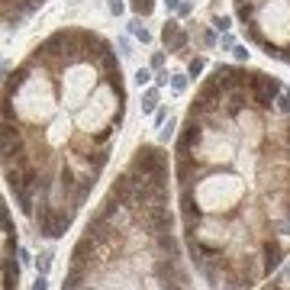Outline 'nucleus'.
Returning a JSON list of instances; mask_svg holds the SVG:
<instances>
[{"label":"nucleus","mask_w":290,"mask_h":290,"mask_svg":"<svg viewBox=\"0 0 290 290\" xmlns=\"http://www.w3.org/2000/svg\"><path fill=\"white\" fill-rule=\"evenodd\" d=\"M113 226H110V219L107 216H100V213H97V216L91 219V223H87V239H94V242H107V239H113Z\"/></svg>","instance_id":"nucleus-9"},{"label":"nucleus","mask_w":290,"mask_h":290,"mask_svg":"<svg viewBox=\"0 0 290 290\" xmlns=\"http://www.w3.org/2000/svg\"><path fill=\"white\" fill-rule=\"evenodd\" d=\"M232 55H236L239 61H248V48L245 45H232Z\"/></svg>","instance_id":"nucleus-31"},{"label":"nucleus","mask_w":290,"mask_h":290,"mask_svg":"<svg viewBox=\"0 0 290 290\" xmlns=\"http://www.w3.org/2000/svg\"><path fill=\"white\" fill-rule=\"evenodd\" d=\"M281 61H287V65H290V48H281Z\"/></svg>","instance_id":"nucleus-43"},{"label":"nucleus","mask_w":290,"mask_h":290,"mask_svg":"<svg viewBox=\"0 0 290 290\" xmlns=\"http://www.w3.org/2000/svg\"><path fill=\"white\" fill-rule=\"evenodd\" d=\"M81 290H94V287H81Z\"/></svg>","instance_id":"nucleus-46"},{"label":"nucleus","mask_w":290,"mask_h":290,"mask_svg":"<svg viewBox=\"0 0 290 290\" xmlns=\"http://www.w3.org/2000/svg\"><path fill=\"white\" fill-rule=\"evenodd\" d=\"M52 258H55L52 252H45V255H39V258H36V265H39V274H45V271H48V265H52Z\"/></svg>","instance_id":"nucleus-25"},{"label":"nucleus","mask_w":290,"mask_h":290,"mask_svg":"<svg viewBox=\"0 0 290 290\" xmlns=\"http://www.w3.org/2000/svg\"><path fill=\"white\" fill-rule=\"evenodd\" d=\"M278 110H281V113H290V94H284V97H281Z\"/></svg>","instance_id":"nucleus-33"},{"label":"nucleus","mask_w":290,"mask_h":290,"mask_svg":"<svg viewBox=\"0 0 290 290\" xmlns=\"http://www.w3.org/2000/svg\"><path fill=\"white\" fill-rule=\"evenodd\" d=\"M87 255H94V239H81L78 245H74V265H84L87 261Z\"/></svg>","instance_id":"nucleus-16"},{"label":"nucleus","mask_w":290,"mask_h":290,"mask_svg":"<svg viewBox=\"0 0 290 290\" xmlns=\"http://www.w3.org/2000/svg\"><path fill=\"white\" fill-rule=\"evenodd\" d=\"M284 281H287V284H290V268H287V274H284Z\"/></svg>","instance_id":"nucleus-44"},{"label":"nucleus","mask_w":290,"mask_h":290,"mask_svg":"<svg viewBox=\"0 0 290 290\" xmlns=\"http://www.w3.org/2000/svg\"><path fill=\"white\" fill-rule=\"evenodd\" d=\"M148 81H151V71H148V68H139V71H136V84H148Z\"/></svg>","instance_id":"nucleus-29"},{"label":"nucleus","mask_w":290,"mask_h":290,"mask_svg":"<svg viewBox=\"0 0 290 290\" xmlns=\"http://www.w3.org/2000/svg\"><path fill=\"white\" fill-rule=\"evenodd\" d=\"M213 81H216L223 91H229V87H239L242 84V71H236V68H229V65H216Z\"/></svg>","instance_id":"nucleus-10"},{"label":"nucleus","mask_w":290,"mask_h":290,"mask_svg":"<svg viewBox=\"0 0 290 290\" xmlns=\"http://www.w3.org/2000/svg\"><path fill=\"white\" fill-rule=\"evenodd\" d=\"M164 65V55L161 52H155V55H151V68H155V71H158V68H161Z\"/></svg>","instance_id":"nucleus-34"},{"label":"nucleus","mask_w":290,"mask_h":290,"mask_svg":"<svg viewBox=\"0 0 290 290\" xmlns=\"http://www.w3.org/2000/svg\"><path fill=\"white\" fill-rule=\"evenodd\" d=\"M142 223L148 226L151 232H171V226H174V213H171L168 206H161V203H151L148 213L142 216Z\"/></svg>","instance_id":"nucleus-2"},{"label":"nucleus","mask_w":290,"mask_h":290,"mask_svg":"<svg viewBox=\"0 0 290 290\" xmlns=\"http://www.w3.org/2000/svg\"><path fill=\"white\" fill-rule=\"evenodd\" d=\"M252 10H255V6L248 3V0H239V19H248V16H252Z\"/></svg>","instance_id":"nucleus-28"},{"label":"nucleus","mask_w":290,"mask_h":290,"mask_svg":"<svg viewBox=\"0 0 290 290\" xmlns=\"http://www.w3.org/2000/svg\"><path fill=\"white\" fill-rule=\"evenodd\" d=\"M219 97H223V87H219L216 81H206V84H203V91H200V94H197V100H193V110H190V116L210 113V110L219 103Z\"/></svg>","instance_id":"nucleus-3"},{"label":"nucleus","mask_w":290,"mask_h":290,"mask_svg":"<svg viewBox=\"0 0 290 290\" xmlns=\"http://www.w3.org/2000/svg\"><path fill=\"white\" fill-rule=\"evenodd\" d=\"M3 3H16V0H3Z\"/></svg>","instance_id":"nucleus-45"},{"label":"nucleus","mask_w":290,"mask_h":290,"mask_svg":"<svg viewBox=\"0 0 290 290\" xmlns=\"http://www.w3.org/2000/svg\"><path fill=\"white\" fill-rule=\"evenodd\" d=\"M158 248L164 255H171V258H181V245H177V239L171 232H158Z\"/></svg>","instance_id":"nucleus-14"},{"label":"nucleus","mask_w":290,"mask_h":290,"mask_svg":"<svg viewBox=\"0 0 290 290\" xmlns=\"http://www.w3.org/2000/svg\"><path fill=\"white\" fill-rule=\"evenodd\" d=\"M68 226H71V213L55 210V239H58V236H65V232H68Z\"/></svg>","instance_id":"nucleus-17"},{"label":"nucleus","mask_w":290,"mask_h":290,"mask_svg":"<svg viewBox=\"0 0 290 290\" xmlns=\"http://www.w3.org/2000/svg\"><path fill=\"white\" fill-rule=\"evenodd\" d=\"M39 3H42V0H23V3H19V10H23V13H29V10H36Z\"/></svg>","instance_id":"nucleus-32"},{"label":"nucleus","mask_w":290,"mask_h":290,"mask_svg":"<svg viewBox=\"0 0 290 290\" xmlns=\"http://www.w3.org/2000/svg\"><path fill=\"white\" fill-rule=\"evenodd\" d=\"M274 97H278V94H271V91H265V87H258V91H255V107H258V110H271Z\"/></svg>","instance_id":"nucleus-19"},{"label":"nucleus","mask_w":290,"mask_h":290,"mask_svg":"<svg viewBox=\"0 0 290 290\" xmlns=\"http://www.w3.org/2000/svg\"><path fill=\"white\" fill-rule=\"evenodd\" d=\"M133 10L139 13V16H148V13L155 10V0H133Z\"/></svg>","instance_id":"nucleus-23"},{"label":"nucleus","mask_w":290,"mask_h":290,"mask_svg":"<svg viewBox=\"0 0 290 290\" xmlns=\"http://www.w3.org/2000/svg\"><path fill=\"white\" fill-rule=\"evenodd\" d=\"M84 265H74L71 271H68V278H65V284H61V290H81V281H84Z\"/></svg>","instance_id":"nucleus-15"},{"label":"nucleus","mask_w":290,"mask_h":290,"mask_svg":"<svg viewBox=\"0 0 290 290\" xmlns=\"http://www.w3.org/2000/svg\"><path fill=\"white\" fill-rule=\"evenodd\" d=\"M213 26H216L219 32H226V29L232 26V19H229V16H216V19H213Z\"/></svg>","instance_id":"nucleus-30"},{"label":"nucleus","mask_w":290,"mask_h":290,"mask_svg":"<svg viewBox=\"0 0 290 290\" xmlns=\"http://www.w3.org/2000/svg\"><path fill=\"white\" fill-rule=\"evenodd\" d=\"M48 287V281H45V274H39L36 278V284H32V290H45Z\"/></svg>","instance_id":"nucleus-37"},{"label":"nucleus","mask_w":290,"mask_h":290,"mask_svg":"<svg viewBox=\"0 0 290 290\" xmlns=\"http://www.w3.org/2000/svg\"><path fill=\"white\" fill-rule=\"evenodd\" d=\"M155 103H158V91H145L142 110H145V113H151V110H155Z\"/></svg>","instance_id":"nucleus-24"},{"label":"nucleus","mask_w":290,"mask_h":290,"mask_svg":"<svg viewBox=\"0 0 290 290\" xmlns=\"http://www.w3.org/2000/svg\"><path fill=\"white\" fill-rule=\"evenodd\" d=\"M129 32H133L136 39H142V42H151V36H148V29H145V26L139 23V19H133V23H129Z\"/></svg>","instance_id":"nucleus-22"},{"label":"nucleus","mask_w":290,"mask_h":290,"mask_svg":"<svg viewBox=\"0 0 290 290\" xmlns=\"http://www.w3.org/2000/svg\"><path fill=\"white\" fill-rule=\"evenodd\" d=\"M84 52H87V58H103L110 52V45L100 36H94V32H84Z\"/></svg>","instance_id":"nucleus-12"},{"label":"nucleus","mask_w":290,"mask_h":290,"mask_svg":"<svg viewBox=\"0 0 290 290\" xmlns=\"http://www.w3.org/2000/svg\"><path fill=\"white\" fill-rule=\"evenodd\" d=\"M155 84H158V87H164V84H168V71H161V74H158V78H155Z\"/></svg>","instance_id":"nucleus-39"},{"label":"nucleus","mask_w":290,"mask_h":290,"mask_svg":"<svg viewBox=\"0 0 290 290\" xmlns=\"http://www.w3.org/2000/svg\"><path fill=\"white\" fill-rule=\"evenodd\" d=\"M164 3H168V10H177V6H181L184 0H164Z\"/></svg>","instance_id":"nucleus-42"},{"label":"nucleus","mask_w":290,"mask_h":290,"mask_svg":"<svg viewBox=\"0 0 290 290\" xmlns=\"http://www.w3.org/2000/svg\"><path fill=\"white\" fill-rule=\"evenodd\" d=\"M161 39H164V45H168V52H181V48L187 45V32H184L174 19H168V23H164Z\"/></svg>","instance_id":"nucleus-8"},{"label":"nucleus","mask_w":290,"mask_h":290,"mask_svg":"<svg viewBox=\"0 0 290 290\" xmlns=\"http://www.w3.org/2000/svg\"><path fill=\"white\" fill-rule=\"evenodd\" d=\"M151 271H155V278L161 281V284H184V271L177 268V258H168V261L158 258Z\"/></svg>","instance_id":"nucleus-5"},{"label":"nucleus","mask_w":290,"mask_h":290,"mask_svg":"<svg viewBox=\"0 0 290 290\" xmlns=\"http://www.w3.org/2000/svg\"><path fill=\"white\" fill-rule=\"evenodd\" d=\"M200 136H203V126H200V120H197V116H190V120L184 123L181 139H177V151H181V158H184V155H187V151L193 148V145L200 142Z\"/></svg>","instance_id":"nucleus-6"},{"label":"nucleus","mask_w":290,"mask_h":290,"mask_svg":"<svg viewBox=\"0 0 290 290\" xmlns=\"http://www.w3.org/2000/svg\"><path fill=\"white\" fill-rule=\"evenodd\" d=\"M203 45H216V32H213V29L203 32Z\"/></svg>","instance_id":"nucleus-35"},{"label":"nucleus","mask_w":290,"mask_h":290,"mask_svg":"<svg viewBox=\"0 0 290 290\" xmlns=\"http://www.w3.org/2000/svg\"><path fill=\"white\" fill-rule=\"evenodd\" d=\"M171 87H174V91L181 94L184 87H187V74H171Z\"/></svg>","instance_id":"nucleus-26"},{"label":"nucleus","mask_w":290,"mask_h":290,"mask_svg":"<svg viewBox=\"0 0 290 290\" xmlns=\"http://www.w3.org/2000/svg\"><path fill=\"white\" fill-rule=\"evenodd\" d=\"M171 133H174V123L168 120V129H161V142H168V139H171Z\"/></svg>","instance_id":"nucleus-38"},{"label":"nucleus","mask_w":290,"mask_h":290,"mask_svg":"<svg viewBox=\"0 0 290 290\" xmlns=\"http://www.w3.org/2000/svg\"><path fill=\"white\" fill-rule=\"evenodd\" d=\"M133 174H139L145 184L155 181V177H168V161H164V151L158 145H142L133 158Z\"/></svg>","instance_id":"nucleus-1"},{"label":"nucleus","mask_w":290,"mask_h":290,"mask_svg":"<svg viewBox=\"0 0 290 290\" xmlns=\"http://www.w3.org/2000/svg\"><path fill=\"white\" fill-rule=\"evenodd\" d=\"M261 261H265V274L278 271L281 261H284V245H281L278 239H268L265 245H261Z\"/></svg>","instance_id":"nucleus-7"},{"label":"nucleus","mask_w":290,"mask_h":290,"mask_svg":"<svg viewBox=\"0 0 290 290\" xmlns=\"http://www.w3.org/2000/svg\"><path fill=\"white\" fill-rule=\"evenodd\" d=\"M26 71L29 68H19V71H13V74H6V84H3V91H6V97H10V91H16L19 84L26 81Z\"/></svg>","instance_id":"nucleus-18"},{"label":"nucleus","mask_w":290,"mask_h":290,"mask_svg":"<svg viewBox=\"0 0 290 290\" xmlns=\"http://www.w3.org/2000/svg\"><path fill=\"white\" fill-rule=\"evenodd\" d=\"M193 171H197V161L190 164V161H187V155H184V158H181V164H177V177H181V181H187Z\"/></svg>","instance_id":"nucleus-21"},{"label":"nucleus","mask_w":290,"mask_h":290,"mask_svg":"<svg viewBox=\"0 0 290 290\" xmlns=\"http://www.w3.org/2000/svg\"><path fill=\"white\" fill-rule=\"evenodd\" d=\"M164 120H168V113H164V110H158V113H155V123H158V126H164Z\"/></svg>","instance_id":"nucleus-40"},{"label":"nucleus","mask_w":290,"mask_h":290,"mask_svg":"<svg viewBox=\"0 0 290 290\" xmlns=\"http://www.w3.org/2000/svg\"><path fill=\"white\" fill-rule=\"evenodd\" d=\"M200 71H203V58H190V65H187V74H190V78H197Z\"/></svg>","instance_id":"nucleus-27"},{"label":"nucleus","mask_w":290,"mask_h":290,"mask_svg":"<svg viewBox=\"0 0 290 290\" xmlns=\"http://www.w3.org/2000/svg\"><path fill=\"white\" fill-rule=\"evenodd\" d=\"M265 52L271 55V58H281V48H278V45H271V42H265Z\"/></svg>","instance_id":"nucleus-36"},{"label":"nucleus","mask_w":290,"mask_h":290,"mask_svg":"<svg viewBox=\"0 0 290 290\" xmlns=\"http://www.w3.org/2000/svg\"><path fill=\"white\" fill-rule=\"evenodd\" d=\"M23 155V133L13 123H3V161L10 164V158Z\"/></svg>","instance_id":"nucleus-4"},{"label":"nucleus","mask_w":290,"mask_h":290,"mask_svg":"<svg viewBox=\"0 0 290 290\" xmlns=\"http://www.w3.org/2000/svg\"><path fill=\"white\" fill-rule=\"evenodd\" d=\"M248 103V97H245V91H242V87H236V91H232V97H229V113L236 116L242 107H245Z\"/></svg>","instance_id":"nucleus-20"},{"label":"nucleus","mask_w":290,"mask_h":290,"mask_svg":"<svg viewBox=\"0 0 290 290\" xmlns=\"http://www.w3.org/2000/svg\"><path fill=\"white\" fill-rule=\"evenodd\" d=\"M19 284V265H13V258H3V290H16Z\"/></svg>","instance_id":"nucleus-13"},{"label":"nucleus","mask_w":290,"mask_h":290,"mask_svg":"<svg viewBox=\"0 0 290 290\" xmlns=\"http://www.w3.org/2000/svg\"><path fill=\"white\" fill-rule=\"evenodd\" d=\"M110 13H123V3H120V0H110Z\"/></svg>","instance_id":"nucleus-41"},{"label":"nucleus","mask_w":290,"mask_h":290,"mask_svg":"<svg viewBox=\"0 0 290 290\" xmlns=\"http://www.w3.org/2000/svg\"><path fill=\"white\" fill-rule=\"evenodd\" d=\"M181 206H184V223H187V232H193V226L200 223V210H197V203H193V197H190L187 187H184V193H181Z\"/></svg>","instance_id":"nucleus-11"}]
</instances>
